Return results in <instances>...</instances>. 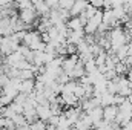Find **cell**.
I'll list each match as a JSON object with an SVG mask.
<instances>
[{
	"instance_id": "obj_1",
	"label": "cell",
	"mask_w": 132,
	"mask_h": 130,
	"mask_svg": "<svg viewBox=\"0 0 132 130\" xmlns=\"http://www.w3.org/2000/svg\"><path fill=\"white\" fill-rule=\"evenodd\" d=\"M108 38H109V43H111V49H112V52H115L117 49H120L121 46H125L126 41L129 40L128 34L125 32L123 29H120V28H114L111 32L108 34Z\"/></svg>"
},
{
	"instance_id": "obj_2",
	"label": "cell",
	"mask_w": 132,
	"mask_h": 130,
	"mask_svg": "<svg viewBox=\"0 0 132 130\" xmlns=\"http://www.w3.org/2000/svg\"><path fill=\"white\" fill-rule=\"evenodd\" d=\"M0 49H2L3 54L11 55V54H14V52L19 51V43L15 40H12V37H5V38H2Z\"/></svg>"
},
{
	"instance_id": "obj_3",
	"label": "cell",
	"mask_w": 132,
	"mask_h": 130,
	"mask_svg": "<svg viewBox=\"0 0 132 130\" xmlns=\"http://www.w3.org/2000/svg\"><path fill=\"white\" fill-rule=\"evenodd\" d=\"M100 23H101V11H98L92 18L88 20V23H86L85 28H83L85 34H95L97 29H98V26H100Z\"/></svg>"
},
{
	"instance_id": "obj_4",
	"label": "cell",
	"mask_w": 132,
	"mask_h": 130,
	"mask_svg": "<svg viewBox=\"0 0 132 130\" xmlns=\"http://www.w3.org/2000/svg\"><path fill=\"white\" fill-rule=\"evenodd\" d=\"M118 115V107L117 106H108V107H103V119L108 121V123H114L115 118Z\"/></svg>"
},
{
	"instance_id": "obj_5",
	"label": "cell",
	"mask_w": 132,
	"mask_h": 130,
	"mask_svg": "<svg viewBox=\"0 0 132 130\" xmlns=\"http://www.w3.org/2000/svg\"><path fill=\"white\" fill-rule=\"evenodd\" d=\"M34 86H35V83L32 80H23V81H20L19 92L23 94V95H31L34 92Z\"/></svg>"
},
{
	"instance_id": "obj_6",
	"label": "cell",
	"mask_w": 132,
	"mask_h": 130,
	"mask_svg": "<svg viewBox=\"0 0 132 130\" xmlns=\"http://www.w3.org/2000/svg\"><path fill=\"white\" fill-rule=\"evenodd\" d=\"M19 18L22 20V23H23V25H31V23L34 22V18H35V11H34V8L22 11Z\"/></svg>"
},
{
	"instance_id": "obj_7",
	"label": "cell",
	"mask_w": 132,
	"mask_h": 130,
	"mask_svg": "<svg viewBox=\"0 0 132 130\" xmlns=\"http://www.w3.org/2000/svg\"><path fill=\"white\" fill-rule=\"evenodd\" d=\"M86 115L89 116V119L92 121V126H94V124H97L98 121L103 119V107H95V109L86 112Z\"/></svg>"
},
{
	"instance_id": "obj_8",
	"label": "cell",
	"mask_w": 132,
	"mask_h": 130,
	"mask_svg": "<svg viewBox=\"0 0 132 130\" xmlns=\"http://www.w3.org/2000/svg\"><path fill=\"white\" fill-rule=\"evenodd\" d=\"M88 5H89V3H86V2H74V6L71 8L69 12H71L74 17H78L80 14L85 12V9L88 8Z\"/></svg>"
},
{
	"instance_id": "obj_9",
	"label": "cell",
	"mask_w": 132,
	"mask_h": 130,
	"mask_svg": "<svg viewBox=\"0 0 132 130\" xmlns=\"http://www.w3.org/2000/svg\"><path fill=\"white\" fill-rule=\"evenodd\" d=\"M86 75V72H85V66H83V63H80V60H78V63L75 64V67L69 72V75L68 77H72V78H81V77H85Z\"/></svg>"
},
{
	"instance_id": "obj_10",
	"label": "cell",
	"mask_w": 132,
	"mask_h": 130,
	"mask_svg": "<svg viewBox=\"0 0 132 130\" xmlns=\"http://www.w3.org/2000/svg\"><path fill=\"white\" fill-rule=\"evenodd\" d=\"M68 29L69 31H78V29H83V26H81V22H80V18L78 17H72L71 20H68Z\"/></svg>"
},
{
	"instance_id": "obj_11",
	"label": "cell",
	"mask_w": 132,
	"mask_h": 130,
	"mask_svg": "<svg viewBox=\"0 0 132 130\" xmlns=\"http://www.w3.org/2000/svg\"><path fill=\"white\" fill-rule=\"evenodd\" d=\"M92 127H94L95 130H111V123H108V121L101 119V121H98L97 124H94Z\"/></svg>"
},
{
	"instance_id": "obj_12",
	"label": "cell",
	"mask_w": 132,
	"mask_h": 130,
	"mask_svg": "<svg viewBox=\"0 0 132 130\" xmlns=\"http://www.w3.org/2000/svg\"><path fill=\"white\" fill-rule=\"evenodd\" d=\"M126 70H128V66L125 64L123 61H118V63L115 64V67H114L115 75H117V73H123V72H126Z\"/></svg>"
},
{
	"instance_id": "obj_13",
	"label": "cell",
	"mask_w": 132,
	"mask_h": 130,
	"mask_svg": "<svg viewBox=\"0 0 132 130\" xmlns=\"http://www.w3.org/2000/svg\"><path fill=\"white\" fill-rule=\"evenodd\" d=\"M121 130H132V119L129 123H126L125 126H121Z\"/></svg>"
}]
</instances>
